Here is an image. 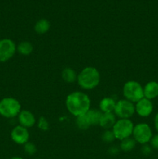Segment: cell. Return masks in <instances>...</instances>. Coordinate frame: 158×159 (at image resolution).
Returning a JSON list of instances; mask_svg holds the SVG:
<instances>
[{"mask_svg":"<svg viewBox=\"0 0 158 159\" xmlns=\"http://www.w3.org/2000/svg\"><path fill=\"white\" fill-rule=\"evenodd\" d=\"M113 113L119 119H130L136 113L135 104L125 99H120L116 102Z\"/></svg>","mask_w":158,"mask_h":159,"instance_id":"cell-7","label":"cell"},{"mask_svg":"<svg viewBox=\"0 0 158 159\" xmlns=\"http://www.w3.org/2000/svg\"><path fill=\"white\" fill-rule=\"evenodd\" d=\"M61 77L67 83H73L77 79V74L73 68H65L62 71Z\"/></svg>","mask_w":158,"mask_h":159,"instance_id":"cell-16","label":"cell"},{"mask_svg":"<svg viewBox=\"0 0 158 159\" xmlns=\"http://www.w3.org/2000/svg\"><path fill=\"white\" fill-rule=\"evenodd\" d=\"M102 114V112H101L100 110H97V109H90V110L85 113V115H86L87 118H88L91 126L99 125Z\"/></svg>","mask_w":158,"mask_h":159,"instance_id":"cell-15","label":"cell"},{"mask_svg":"<svg viewBox=\"0 0 158 159\" xmlns=\"http://www.w3.org/2000/svg\"><path fill=\"white\" fill-rule=\"evenodd\" d=\"M37 159H41V158H37Z\"/></svg>","mask_w":158,"mask_h":159,"instance_id":"cell-28","label":"cell"},{"mask_svg":"<svg viewBox=\"0 0 158 159\" xmlns=\"http://www.w3.org/2000/svg\"><path fill=\"white\" fill-rule=\"evenodd\" d=\"M154 127L156 128V131L158 132V113H156L154 117Z\"/></svg>","mask_w":158,"mask_h":159,"instance_id":"cell-26","label":"cell"},{"mask_svg":"<svg viewBox=\"0 0 158 159\" xmlns=\"http://www.w3.org/2000/svg\"><path fill=\"white\" fill-rule=\"evenodd\" d=\"M16 44L12 40L3 38L0 40V62L10 60L16 52Z\"/></svg>","mask_w":158,"mask_h":159,"instance_id":"cell-8","label":"cell"},{"mask_svg":"<svg viewBox=\"0 0 158 159\" xmlns=\"http://www.w3.org/2000/svg\"><path fill=\"white\" fill-rule=\"evenodd\" d=\"M39 129L43 131H46L49 129V123L47 120L44 116H40L38 120V124H37Z\"/></svg>","mask_w":158,"mask_h":159,"instance_id":"cell-23","label":"cell"},{"mask_svg":"<svg viewBox=\"0 0 158 159\" xmlns=\"http://www.w3.org/2000/svg\"><path fill=\"white\" fill-rule=\"evenodd\" d=\"M24 151L28 155H33L37 152V147L33 143L28 141L24 144Z\"/></svg>","mask_w":158,"mask_h":159,"instance_id":"cell-22","label":"cell"},{"mask_svg":"<svg viewBox=\"0 0 158 159\" xmlns=\"http://www.w3.org/2000/svg\"><path fill=\"white\" fill-rule=\"evenodd\" d=\"M50 28V23L46 19H40L36 23L34 26L35 32L39 34H44L49 31Z\"/></svg>","mask_w":158,"mask_h":159,"instance_id":"cell-17","label":"cell"},{"mask_svg":"<svg viewBox=\"0 0 158 159\" xmlns=\"http://www.w3.org/2000/svg\"><path fill=\"white\" fill-rule=\"evenodd\" d=\"M144 97L152 100L158 96V82L151 81L147 82L143 87Z\"/></svg>","mask_w":158,"mask_h":159,"instance_id":"cell-13","label":"cell"},{"mask_svg":"<svg viewBox=\"0 0 158 159\" xmlns=\"http://www.w3.org/2000/svg\"><path fill=\"white\" fill-rule=\"evenodd\" d=\"M21 110V104L15 98L5 97L0 100V115L3 117H15Z\"/></svg>","mask_w":158,"mask_h":159,"instance_id":"cell-4","label":"cell"},{"mask_svg":"<svg viewBox=\"0 0 158 159\" xmlns=\"http://www.w3.org/2000/svg\"><path fill=\"white\" fill-rule=\"evenodd\" d=\"M136 141L133 139V138H125V139L122 140L120 141V144H119V148L123 152H130V151L133 150V148L136 146Z\"/></svg>","mask_w":158,"mask_h":159,"instance_id":"cell-19","label":"cell"},{"mask_svg":"<svg viewBox=\"0 0 158 159\" xmlns=\"http://www.w3.org/2000/svg\"><path fill=\"white\" fill-rule=\"evenodd\" d=\"M18 120L20 125L27 129L33 127L37 122V119L33 113L27 110H23L20 111L18 115Z\"/></svg>","mask_w":158,"mask_h":159,"instance_id":"cell-11","label":"cell"},{"mask_svg":"<svg viewBox=\"0 0 158 159\" xmlns=\"http://www.w3.org/2000/svg\"><path fill=\"white\" fill-rule=\"evenodd\" d=\"M132 136L136 143L143 145L150 142L153 137V132L150 125L146 123H139L134 125Z\"/></svg>","mask_w":158,"mask_h":159,"instance_id":"cell-6","label":"cell"},{"mask_svg":"<svg viewBox=\"0 0 158 159\" xmlns=\"http://www.w3.org/2000/svg\"><path fill=\"white\" fill-rule=\"evenodd\" d=\"M150 146L152 147V148H154L158 150V134L154 135V136L152 137L151 140H150Z\"/></svg>","mask_w":158,"mask_h":159,"instance_id":"cell-24","label":"cell"},{"mask_svg":"<svg viewBox=\"0 0 158 159\" xmlns=\"http://www.w3.org/2000/svg\"><path fill=\"white\" fill-rule=\"evenodd\" d=\"M65 105L68 112L77 117L85 114L91 109V99L83 92L75 91L67 96Z\"/></svg>","mask_w":158,"mask_h":159,"instance_id":"cell-1","label":"cell"},{"mask_svg":"<svg viewBox=\"0 0 158 159\" xmlns=\"http://www.w3.org/2000/svg\"><path fill=\"white\" fill-rule=\"evenodd\" d=\"M11 159H23V158H21V157H13V158H12Z\"/></svg>","mask_w":158,"mask_h":159,"instance_id":"cell-27","label":"cell"},{"mask_svg":"<svg viewBox=\"0 0 158 159\" xmlns=\"http://www.w3.org/2000/svg\"><path fill=\"white\" fill-rule=\"evenodd\" d=\"M33 51V46L29 41H22L17 45L16 51L23 56H28Z\"/></svg>","mask_w":158,"mask_h":159,"instance_id":"cell-18","label":"cell"},{"mask_svg":"<svg viewBox=\"0 0 158 159\" xmlns=\"http://www.w3.org/2000/svg\"><path fill=\"white\" fill-rule=\"evenodd\" d=\"M116 101L112 97H105L99 102V109L102 113H113L116 107Z\"/></svg>","mask_w":158,"mask_h":159,"instance_id":"cell-14","label":"cell"},{"mask_svg":"<svg viewBox=\"0 0 158 159\" xmlns=\"http://www.w3.org/2000/svg\"><path fill=\"white\" fill-rule=\"evenodd\" d=\"M10 136L12 141L20 145H24L29 139V130L21 125L15 126L11 131Z\"/></svg>","mask_w":158,"mask_h":159,"instance_id":"cell-9","label":"cell"},{"mask_svg":"<svg viewBox=\"0 0 158 159\" xmlns=\"http://www.w3.org/2000/svg\"><path fill=\"white\" fill-rule=\"evenodd\" d=\"M141 152L144 155H149L152 152V147L147 144H143L141 148Z\"/></svg>","mask_w":158,"mask_h":159,"instance_id":"cell-25","label":"cell"},{"mask_svg":"<svg viewBox=\"0 0 158 159\" xmlns=\"http://www.w3.org/2000/svg\"><path fill=\"white\" fill-rule=\"evenodd\" d=\"M153 105L151 100L143 97L135 104V111L142 117H147L152 113Z\"/></svg>","mask_w":158,"mask_h":159,"instance_id":"cell-10","label":"cell"},{"mask_svg":"<svg viewBox=\"0 0 158 159\" xmlns=\"http://www.w3.org/2000/svg\"><path fill=\"white\" fill-rule=\"evenodd\" d=\"M76 125L80 130H87L91 127V124L85 114L76 117Z\"/></svg>","mask_w":158,"mask_h":159,"instance_id":"cell-20","label":"cell"},{"mask_svg":"<svg viewBox=\"0 0 158 159\" xmlns=\"http://www.w3.org/2000/svg\"><path fill=\"white\" fill-rule=\"evenodd\" d=\"M116 116L114 113H102L99 125L105 130H110L111 128H112L115 123L117 120Z\"/></svg>","mask_w":158,"mask_h":159,"instance_id":"cell-12","label":"cell"},{"mask_svg":"<svg viewBox=\"0 0 158 159\" xmlns=\"http://www.w3.org/2000/svg\"><path fill=\"white\" fill-rule=\"evenodd\" d=\"M134 124L130 119H119L112 128L116 139L122 141L132 137Z\"/></svg>","mask_w":158,"mask_h":159,"instance_id":"cell-5","label":"cell"},{"mask_svg":"<svg viewBox=\"0 0 158 159\" xmlns=\"http://www.w3.org/2000/svg\"><path fill=\"white\" fill-rule=\"evenodd\" d=\"M122 94L125 99L136 103L144 97L143 87L136 81H128L122 87Z\"/></svg>","mask_w":158,"mask_h":159,"instance_id":"cell-3","label":"cell"},{"mask_svg":"<svg viewBox=\"0 0 158 159\" xmlns=\"http://www.w3.org/2000/svg\"><path fill=\"white\" fill-rule=\"evenodd\" d=\"M100 73L94 67H86L77 75V82L79 86L85 90H91L99 85Z\"/></svg>","mask_w":158,"mask_h":159,"instance_id":"cell-2","label":"cell"},{"mask_svg":"<svg viewBox=\"0 0 158 159\" xmlns=\"http://www.w3.org/2000/svg\"><path fill=\"white\" fill-rule=\"evenodd\" d=\"M102 139L104 142L111 143L116 139V138H115V135L114 134H113L112 130H105V131L102 134Z\"/></svg>","mask_w":158,"mask_h":159,"instance_id":"cell-21","label":"cell"}]
</instances>
